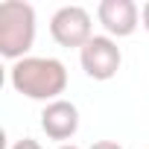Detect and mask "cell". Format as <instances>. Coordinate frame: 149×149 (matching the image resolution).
Returning <instances> with one entry per match:
<instances>
[{
	"instance_id": "cell-1",
	"label": "cell",
	"mask_w": 149,
	"mask_h": 149,
	"mask_svg": "<svg viewBox=\"0 0 149 149\" xmlns=\"http://www.w3.org/2000/svg\"><path fill=\"white\" fill-rule=\"evenodd\" d=\"M9 85L35 102H56L67 91V67L53 56H26L9 67Z\"/></svg>"
},
{
	"instance_id": "cell-2",
	"label": "cell",
	"mask_w": 149,
	"mask_h": 149,
	"mask_svg": "<svg viewBox=\"0 0 149 149\" xmlns=\"http://www.w3.org/2000/svg\"><path fill=\"white\" fill-rule=\"evenodd\" d=\"M35 9L24 0H6L0 3V56L12 64L26 58L35 44Z\"/></svg>"
},
{
	"instance_id": "cell-3",
	"label": "cell",
	"mask_w": 149,
	"mask_h": 149,
	"mask_svg": "<svg viewBox=\"0 0 149 149\" xmlns=\"http://www.w3.org/2000/svg\"><path fill=\"white\" fill-rule=\"evenodd\" d=\"M50 35L58 47L67 50H82L94 38V24L91 12L85 6H61L50 18Z\"/></svg>"
},
{
	"instance_id": "cell-4",
	"label": "cell",
	"mask_w": 149,
	"mask_h": 149,
	"mask_svg": "<svg viewBox=\"0 0 149 149\" xmlns=\"http://www.w3.org/2000/svg\"><path fill=\"white\" fill-rule=\"evenodd\" d=\"M79 64L85 70V76L94 82H108L117 76V70L123 64V50L111 35H94L82 50H79Z\"/></svg>"
},
{
	"instance_id": "cell-5",
	"label": "cell",
	"mask_w": 149,
	"mask_h": 149,
	"mask_svg": "<svg viewBox=\"0 0 149 149\" xmlns=\"http://www.w3.org/2000/svg\"><path fill=\"white\" fill-rule=\"evenodd\" d=\"M97 21L102 24L105 35H111L114 41L129 38L140 26V9L134 0H102L97 6Z\"/></svg>"
},
{
	"instance_id": "cell-6",
	"label": "cell",
	"mask_w": 149,
	"mask_h": 149,
	"mask_svg": "<svg viewBox=\"0 0 149 149\" xmlns=\"http://www.w3.org/2000/svg\"><path fill=\"white\" fill-rule=\"evenodd\" d=\"M41 129H44V134L50 140H58V146L67 143L73 134L79 132V108L70 100L47 102L44 111H41Z\"/></svg>"
},
{
	"instance_id": "cell-7",
	"label": "cell",
	"mask_w": 149,
	"mask_h": 149,
	"mask_svg": "<svg viewBox=\"0 0 149 149\" xmlns=\"http://www.w3.org/2000/svg\"><path fill=\"white\" fill-rule=\"evenodd\" d=\"M12 149H41V143H38L35 137H21V140L12 143Z\"/></svg>"
},
{
	"instance_id": "cell-8",
	"label": "cell",
	"mask_w": 149,
	"mask_h": 149,
	"mask_svg": "<svg viewBox=\"0 0 149 149\" xmlns=\"http://www.w3.org/2000/svg\"><path fill=\"white\" fill-rule=\"evenodd\" d=\"M91 149H123L117 140H97V143H91Z\"/></svg>"
},
{
	"instance_id": "cell-9",
	"label": "cell",
	"mask_w": 149,
	"mask_h": 149,
	"mask_svg": "<svg viewBox=\"0 0 149 149\" xmlns=\"http://www.w3.org/2000/svg\"><path fill=\"white\" fill-rule=\"evenodd\" d=\"M140 21H143V29L149 32V0L143 3V9H140Z\"/></svg>"
},
{
	"instance_id": "cell-10",
	"label": "cell",
	"mask_w": 149,
	"mask_h": 149,
	"mask_svg": "<svg viewBox=\"0 0 149 149\" xmlns=\"http://www.w3.org/2000/svg\"><path fill=\"white\" fill-rule=\"evenodd\" d=\"M56 149H82V146H76V143H61V146H56Z\"/></svg>"
}]
</instances>
